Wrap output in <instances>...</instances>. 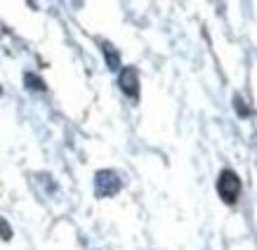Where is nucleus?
<instances>
[{
    "label": "nucleus",
    "instance_id": "20e7f679",
    "mask_svg": "<svg viewBox=\"0 0 257 250\" xmlns=\"http://www.w3.org/2000/svg\"><path fill=\"white\" fill-rule=\"evenodd\" d=\"M101 52L106 55V62H109V69H118V52L111 47V43H101Z\"/></svg>",
    "mask_w": 257,
    "mask_h": 250
},
{
    "label": "nucleus",
    "instance_id": "7ed1b4c3",
    "mask_svg": "<svg viewBox=\"0 0 257 250\" xmlns=\"http://www.w3.org/2000/svg\"><path fill=\"white\" fill-rule=\"evenodd\" d=\"M118 83H120V90H123L127 97H133V99L140 97V78H137V69H133V66L123 69Z\"/></svg>",
    "mask_w": 257,
    "mask_h": 250
},
{
    "label": "nucleus",
    "instance_id": "f03ea898",
    "mask_svg": "<svg viewBox=\"0 0 257 250\" xmlns=\"http://www.w3.org/2000/svg\"><path fill=\"white\" fill-rule=\"evenodd\" d=\"M94 191L101 198H109V196L120 191V177L113 170H99L94 177Z\"/></svg>",
    "mask_w": 257,
    "mask_h": 250
},
{
    "label": "nucleus",
    "instance_id": "39448f33",
    "mask_svg": "<svg viewBox=\"0 0 257 250\" xmlns=\"http://www.w3.org/2000/svg\"><path fill=\"white\" fill-rule=\"evenodd\" d=\"M234 109H236V113H238L241 118L252 116V109H250V106H245V102H243L241 94H236V97H234Z\"/></svg>",
    "mask_w": 257,
    "mask_h": 250
},
{
    "label": "nucleus",
    "instance_id": "423d86ee",
    "mask_svg": "<svg viewBox=\"0 0 257 250\" xmlns=\"http://www.w3.org/2000/svg\"><path fill=\"white\" fill-rule=\"evenodd\" d=\"M26 85L33 87V90H43V80L38 76H33V73H26Z\"/></svg>",
    "mask_w": 257,
    "mask_h": 250
},
{
    "label": "nucleus",
    "instance_id": "0eeeda50",
    "mask_svg": "<svg viewBox=\"0 0 257 250\" xmlns=\"http://www.w3.org/2000/svg\"><path fill=\"white\" fill-rule=\"evenodd\" d=\"M0 238H5V241H8V238H12V229L8 227V222H5L3 217H0Z\"/></svg>",
    "mask_w": 257,
    "mask_h": 250
},
{
    "label": "nucleus",
    "instance_id": "6e6552de",
    "mask_svg": "<svg viewBox=\"0 0 257 250\" xmlns=\"http://www.w3.org/2000/svg\"><path fill=\"white\" fill-rule=\"evenodd\" d=\"M0 94H3V87H0Z\"/></svg>",
    "mask_w": 257,
    "mask_h": 250
},
{
    "label": "nucleus",
    "instance_id": "f257e3e1",
    "mask_svg": "<svg viewBox=\"0 0 257 250\" xmlns=\"http://www.w3.org/2000/svg\"><path fill=\"white\" fill-rule=\"evenodd\" d=\"M217 194L222 198V203L226 205H236L238 203V196H241V177L238 172L231 168H224L217 177Z\"/></svg>",
    "mask_w": 257,
    "mask_h": 250
}]
</instances>
